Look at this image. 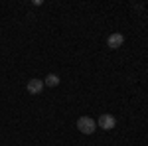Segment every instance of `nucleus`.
Instances as JSON below:
<instances>
[{
  "instance_id": "20e7f679",
  "label": "nucleus",
  "mask_w": 148,
  "mask_h": 146,
  "mask_svg": "<svg viewBox=\"0 0 148 146\" xmlns=\"http://www.w3.org/2000/svg\"><path fill=\"white\" fill-rule=\"evenodd\" d=\"M26 89H28V93H32V95H40L42 89H44V81L42 79H30L28 85H26Z\"/></svg>"
},
{
  "instance_id": "f257e3e1",
  "label": "nucleus",
  "mask_w": 148,
  "mask_h": 146,
  "mask_svg": "<svg viewBox=\"0 0 148 146\" xmlns=\"http://www.w3.org/2000/svg\"><path fill=\"white\" fill-rule=\"evenodd\" d=\"M77 128L83 134H93L97 126H95V121H93L91 117H79L77 119Z\"/></svg>"
},
{
  "instance_id": "f03ea898",
  "label": "nucleus",
  "mask_w": 148,
  "mask_h": 146,
  "mask_svg": "<svg viewBox=\"0 0 148 146\" xmlns=\"http://www.w3.org/2000/svg\"><path fill=\"white\" fill-rule=\"evenodd\" d=\"M123 44H125V36L119 34V32H114V34H111L107 38V45H109L111 49H119Z\"/></svg>"
},
{
  "instance_id": "7ed1b4c3",
  "label": "nucleus",
  "mask_w": 148,
  "mask_h": 146,
  "mask_svg": "<svg viewBox=\"0 0 148 146\" xmlns=\"http://www.w3.org/2000/svg\"><path fill=\"white\" fill-rule=\"evenodd\" d=\"M99 126H101V128H105V130H111V128H114V124H116V119H114L113 114H107V112H105V114H101V117H99Z\"/></svg>"
},
{
  "instance_id": "39448f33",
  "label": "nucleus",
  "mask_w": 148,
  "mask_h": 146,
  "mask_svg": "<svg viewBox=\"0 0 148 146\" xmlns=\"http://www.w3.org/2000/svg\"><path fill=\"white\" fill-rule=\"evenodd\" d=\"M44 85H47V87H57V85H59V77H57L56 73H47Z\"/></svg>"
}]
</instances>
